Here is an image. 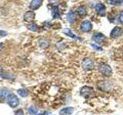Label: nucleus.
Returning a JSON list of instances; mask_svg holds the SVG:
<instances>
[{
    "label": "nucleus",
    "instance_id": "obj_28",
    "mask_svg": "<svg viewBox=\"0 0 123 115\" xmlns=\"http://www.w3.org/2000/svg\"><path fill=\"white\" fill-rule=\"evenodd\" d=\"M45 114H46L45 111H44V112H42V113H38L36 115H45Z\"/></svg>",
    "mask_w": 123,
    "mask_h": 115
},
{
    "label": "nucleus",
    "instance_id": "obj_16",
    "mask_svg": "<svg viewBox=\"0 0 123 115\" xmlns=\"http://www.w3.org/2000/svg\"><path fill=\"white\" fill-rule=\"evenodd\" d=\"M52 15L53 18H60V12L59 7L57 6H55L52 8Z\"/></svg>",
    "mask_w": 123,
    "mask_h": 115
},
{
    "label": "nucleus",
    "instance_id": "obj_6",
    "mask_svg": "<svg viewBox=\"0 0 123 115\" xmlns=\"http://www.w3.org/2000/svg\"><path fill=\"white\" fill-rule=\"evenodd\" d=\"M122 34H123V29H122L121 27L115 26V28H113L112 30L111 31L110 37L111 38H118V37H120Z\"/></svg>",
    "mask_w": 123,
    "mask_h": 115
},
{
    "label": "nucleus",
    "instance_id": "obj_1",
    "mask_svg": "<svg viewBox=\"0 0 123 115\" xmlns=\"http://www.w3.org/2000/svg\"><path fill=\"white\" fill-rule=\"evenodd\" d=\"M98 71L100 72V74L105 77H110L112 75L111 68L109 64H107L105 63H100L98 66Z\"/></svg>",
    "mask_w": 123,
    "mask_h": 115
},
{
    "label": "nucleus",
    "instance_id": "obj_18",
    "mask_svg": "<svg viewBox=\"0 0 123 115\" xmlns=\"http://www.w3.org/2000/svg\"><path fill=\"white\" fill-rule=\"evenodd\" d=\"M63 33H64L65 34H66V35H68V37H70V38H73V39H78V38H79L74 33H73V32H72L71 29H65L63 31Z\"/></svg>",
    "mask_w": 123,
    "mask_h": 115
},
{
    "label": "nucleus",
    "instance_id": "obj_13",
    "mask_svg": "<svg viewBox=\"0 0 123 115\" xmlns=\"http://www.w3.org/2000/svg\"><path fill=\"white\" fill-rule=\"evenodd\" d=\"M76 14L77 15H79L80 18H84L85 16H86V15H87V9L83 6H80L77 8Z\"/></svg>",
    "mask_w": 123,
    "mask_h": 115
},
{
    "label": "nucleus",
    "instance_id": "obj_7",
    "mask_svg": "<svg viewBox=\"0 0 123 115\" xmlns=\"http://www.w3.org/2000/svg\"><path fill=\"white\" fill-rule=\"evenodd\" d=\"M92 29V25L90 21L85 20L83 21L80 25V29L83 32H89Z\"/></svg>",
    "mask_w": 123,
    "mask_h": 115
},
{
    "label": "nucleus",
    "instance_id": "obj_22",
    "mask_svg": "<svg viewBox=\"0 0 123 115\" xmlns=\"http://www.w3.org/2000/svg\"><path fill=\"white\" fill-rule=\"evenodd\" d=\"M18 95H20L22 98H26L29 94V91L27 89H19L18 91Z\"/></svg>",
    "mask_w": 123,
    "mask_h": 115
},
{
    "label": "nucleus",
    "instance_id": "obj_27",
    "mask_svg": "<svg viewBox=\"0 0 123 115\" xmlns=\"http://www.w3.org/2000/svg\"><path fill=\"white\" fill-rule=\"evenodd\" d=\"M7 35V32H6V31H3L2 29H0V36H6Z\"/></svg>",
    "mask_w": 123,
    "mask_h": 115
},
{
    "label": "nucleus",
    "instance_id": "obj_23",
    "mask_svg": "<svg viewBox=\"0 0 123 115\" xmlns=\"http://www.w3.org/2000/svg\"><path fill=\"white\" fill-rule=\"evenodd\" d=\"M108 19L111 22H113L115 20V14L113 13H109V15H108Z\"/></svg>",
    "mask_w": 123,
    "mask_h": 115
},
{
    "label": "nucleus",
    "instance_id": "obj_26",
    "mask_svg": "<svg viewBox=\"0 0 123 115\" xmlns=\"http://www.w3.org/2000/svg\"><path fill=\"white\" fill-rule=\"evenodd\" d=\"M118 20L122 24H123V11H122L120 14H119V16H118Z\"/></svg>",
    "mask_w": 123,
    "mask_h": 115
},
{
    "label": "nucleus",
    "instance_id": "obj_29",
    "mask_svg": "<svg viewBox=\"0 0 123 115\" xmlns=\"http://www.w3.org/2000/svg\"><path fill=\"white\" fill-rule=\"evenodd\" d=\"M2 43H0V50L2 49Z\"/></svg>",
    "mask_w": 123,
    "mask_h": 115
},
{
    "label": "nucleus",
    "instance_id": "obj_2",
    "mask_svg": "<svg viewBox=\"0 0 123 115\" xmlns=\"http://www.w3.org/2000/svg\"><path fill=\"white\" fill-rule=\"evenodd\" d=\"M97 87L100 91L104 92H109L112 90L113 85L110 81H108V80H101V81L98 82Z\"/></svg>",
    "mask_w": 123,
    "mask_h": 115
},
{
    "label": "nucleus",
    "instance_id": "obj_14",
    "mask_svg": "<svg viewBox=\"0 0 123 115\" xmlns=\"http://www.w3.org/2000/svg\"><path fill=\"white\" fill-rule=\"evenodd\" d=\"M38 45L42 48H47L49 46V41L45 38H41L38 40Z\"/></svg>",
    "mask_w": 123,
    "mask_h": 115
},
{
    "label": "nucleus",
    "instance_id": "obj_9",
    "mask_svg": "<svg viewBox=\"0 0 123 115\" xmlns=\"http://www.w3.org/2000/svg\"><path fill=\"white\" fill-rule=\"evenodd\" d=\"M92 39L94 41H95V43H102V42L105 41L106 39V37L105 34H103L102 33L100 32H96L94 33L93 36H92Z\"/></svg>",
    "mask_w": 123,
    "mask_h": 115
},
{
    "label": "nucleus",
    "instance_id": "obj_5",
    "mask_svg": "<svg viewBox=\"0 0 123 115\" xmlns=\"http://www.w3.org/2000/svg\"><path fill=\"white\" fill-rule=\"evenodd\" d=\"M82 66L85 71H91L94 68L95 64H94L93 61L91 58H84L82 61Z\"/></svg>",
    "mask_w": 123,
    "mask_h": 115
},
{
    "label": "nucleus",
    "instance_id": "obj_15",
    "mask_svg": "<svg viewBox=\"0 0 123 115\" xmlns=\"http://www.w3.org/2000/svg\"><path fill=\"white\" fill-rule=\"evenodd\" d=\"M73 112H74V108L71 107H65V108L62 109L59 111L60 115H71Z\"/></svg>",
    "mask_w": 123,
    "mask_h": 115
},
{
    "label": "nucleus",
    "instance_id": "obj_20",
    "mask_svg": "<svg viewBox=\"0 0 123 115\" xmlns=\"http://www.w3.org/2000/svg\"><path fill=\"white\" fill-rule=\"evenodd\" d=\"M28 112L30 115H36L38 114V108L36 106H30L28 109Z\"/></svg>",
    "mask_w": 123,
    "mask_h": 115
},
{
    "label": "nucleus",
    "instance_id": "obj_11",
    "mask_svg": "<svg viewBox=\"0 0 123 115\" xmlns=\"http://www.w3.org/2000/svg\"><path fill=\"white\" fill-rule=\"evenodd\" d=\"M42 2H43V0H32V2H30L29 5L30 9L32 11L37 10L42 6Z\"/></svg>",
    "mask_w": 123,
    "mask_h": 115
},
{
    "label": "nucleus",
    "instance_id": "obj_24",
    "mask_svg": "<svg viewBox=\"0 0 123 115\" xmlns=\"http://www.w3.org/2000/svg\"><path fill=\"white\" fill-rule=\"evenodd\" d=\"M91 45H92V47H93L94 49L97 50V51H100V52L102 51V48L99 47V46L97 45H95V44H91Z\"/></svg>",
    "mask_w": 123,
    "mask_h": 115
},
{
    "label": "nucleus",
    "instance_id": "obj_8",
    "mask_svg": "<svg viewBox=\"0 0 123 115\" xmlns=\"http://www.w3.org/2000/svg\"><path fill=\"white\" fill-rule=\"evenodd\" d=\"M95 12L100 16H105L106 14V8L103 3L99 2L95 6Z\"/></svg>",
    "mask_w": 123,
    "mask_h": 115
},
{
    "label": "nucleus",
    "instance_id": "obj_12",
    "mask_svg": "<svg viewBox=\"0 0 123 115\" xmlns=\"http://www.w3.org/2000/svg\"><path fill=\"white\" fill-rule=\"evenodd\" d=\"M67 20L69 23H75L77 21V14L74 11H69L67 14Z\"/></svg>",
    "mask_w": 123,
    "mask_h": 115
},
{
    "label": "nucleus",
    "instance_id": "obj_3",
    "mask_svg": "<svg viewBox=\"0 0 123 115\" xmlns=\"http://www.w3.org/2000/svg\"><path fill=\"white\" fill-rule=\"evenodd\" d=\"M80 94L84 97L85 98H89L92 96L94 95V90L93 88L88 86H84L81 88Z\"/></svg>",
    "mask_w": 123,
    "mask_h": 115
},
{
    "label": "nucleus",
    "instance_id": "obj_10",
    "mask_svg": "<svg viewBox=\"0 0 123 115\" xmlns=\"http://www.w3.org/2000/svg\"><path fill=\"white\" fill-rule=\"evenodd\" d=\"M35 16H36V14H35V12L32 10L26 12L24 15V21L29 23L33 22L35 19Z\"/></svg>",
    "mask_w": 123,
    "mask_h": 115
},
{
    "label": "nucleus",
    "instance_id": "obj_21",
    "mask_svg": "<svg viewBox=\"0 0 123 115\" xmlns=\"http://www.w3.org/2000/svg\"><path fill=\"white\" fill-rule=\"evenodd\" d=\"M27 28H28V29H29L30 31L36 32L38 30V25L35 22H31L29 25H27Z\"/></svg>",
    "mask_w": 123,
    "mask_h": 115
},
{
    "label": "nucleus",
    "instance_id": "obj_19",
    "mask_svg": "<svg viewBox=\"0 0 123 115\" xmlns=\"http://www.w3.org/2000/svg\"><path fill=\"white\" fill-rule=\"evenodd\" d=\"M107 2L111 6H123V0H108Z\"/></svg>",
    "mask_w": 123,
    "mask_h": 115
},
{
    "label": "nucleus",
    "instance_id": "obj_17",
    "mask_svg": "<svg viewBox=\"0 0 123 115\" xmlns=\"http://www.w3.org/2000/svg\"><path fill=\"white\" fill-rule=\"evenodd\" d=\"M10 94L8 90L6 89H2L0 90V102L2 101L3 100H5L6 98H8V96H9Z\"/></svg>",
    "mask_w": 123,
    "mask_h": 115
},
{
    "label": "nucleus",
    "instance_id": "obj_4",
    "mask_svg": "<svg viewBox=\"0 0 123 115\" xmlns=\"http://www.w3.org/2000/svg\"><path fill=\"white\" fill-rule=\"evenodd\" d=\"M7 103L11 107L15 108L19 104V100L15 94H10L7 98Z\"/></svg>",
    "mask_w": 123,
    "mask_h": 115
},
{
    "label": "nucleus",
    "instance_id": "obj_25",
    "mask_svg": "<svg viewBox=\"0 0 123 115\" xmlns=\"http://www.w3.org/2000/svg\"><path fill=\"white\" fill-rule=\"evenodd\" d=\"M15 115H24V112L22 109H18L15 112Z\"/></svg>",
    "mask_w": 123,
    "mask_h": 115
}]
</instances>
